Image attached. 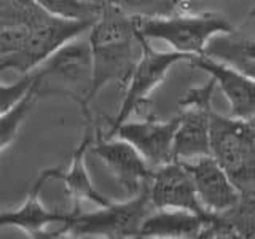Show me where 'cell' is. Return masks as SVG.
Here are the masks:
<instances>
[{
    "label": "cell",
    "instance_id": "cell-1",
    "mask_svg": "<svg viewBox=\"0 0 255 239\" xmlns=\"http://www.w3.org/2000/svg\"><path fill=\"white\" fill-rule=\"evenodd\" d=\"M88 42L93 56L91 101L110 83L125 90L140 56V34L134 16L104 2L88 30Z\"/></svg>",
    "mask_w": 255,
    "mask_h": 239
},
{
    "label": "cell",
    "instance_id": "cell-2",
    "mask_svg": "<svg viewBox=\"0 0 255 239\" xmlns=\"http://www.w3.org/2000/svg\"><path fill=\"white\" fill-rule=\"evenodd\" d=\"M80 35L64 43L34 69L38 99L42 96H66L80 106L83 120H91L93 56L88 40Z\"/></svg>",
    "mask_w": 255,
    "mask_h": 239
},
{
    "label": "cell",
    "instance_id": "cell-3",
    "mask_svg": "<svg viewBox=\"0 0 255 239\" xmlns=\"http://www.w3.org/2000/svg\"><path fill=\"white\" fill-rule=\"evenodd\" d=\"M211 156L239 193L255 191V139L252 121L217 114L209 117Z\"/></svg>",
    "mask_w": 255,
    "mask_h": 239
},
{
    "label": "cell",
    "instance_id": "cell-4",
    "mask_svg": "<svg viewBox=\"0 0 255 239\" xmlns=\"http://www.w3.org/2000/svg\"><path fill=\"white\" fill-rule=\"evenodd\" d=\"M155 207L150 203L148 188L139 195L126 198L123 203L101 206L94 212H72L69 220L53 231L54 238L99 236L106 239L137 238L143 220Z\"/></svg>",
    "mask_w": 255,
    "mask_h": 239
},
{
    "label": "cell",
    "instance_id": "cell-5",
    "mask_svg": "<svg viewBox=\"0 0 255 239\" xmlns=\"http://www.w3.org/2000/svg\"><path fill=\"white\" fill-rule=\"evenodd\" d=\"M135 18L139 34L147 40H163L175 51L190 56L204 53L207 42L217 34L235 30L231 22L220 13L155 16Z\"/></svg>",
    "mask_w": 255,
    "mask_h": 239
},
{
    "label": "cell",
    "instance_id": "cell-6",
    "mask_svg": "<svg viewBox=\"0 0 255 239\" xmlns=\"http://www.w3.org/2000/svg\"><path fill=\"white\" fill-rule=\"evenodd\" d=\"M191 56L179 51H156L147 38L140 35V56L123 90V99L115 118L112 120L109 131L104 137H112L117 127L128 121L132 114L148 110V94L163 82L169 69L180 61H190Z\"/></svg>",
    "mask_w": 255,
    "mask_h": 239
},
{
    "label": "cell",
    "instance_id": "cell-7",
    "mask_svg": "<svg viewBox=\"0 0 255 239\" xmlns=\"http://www.w3.org/2000/svg\"><path fill=\"white\" fill-rule=\"evenodd\" d=\"M94 21L66 19L48 14L45 19L40 21L30 30V35L27 37L21 51L8 61L6 70L13 69L21 72V74L32 72L64 43H67L80 35H85Z\"/></svg>",
    "mask_w": 255,
    "mask_h": 239
},
{
    "label": "cell",
    "instance_id": "cell-8",
    "mask_svg": "<svg viewBox=\"0 0 255 239\" xmlns=\"http://www.w3.org/2000/svg\"><path fill=\"white\" fill-rule=\"evenodd\" d=\"M90 150L107 166L117 183L126 193V198L139 195L150 187L153 167H150L129 142L120 137H104L99 129H96V137Z\"/></svg>",
    "mask_w": 255,
    "mask_h": 239
},
{
    "label": "cell",
    "instance_id": "cell-9",
    "mask_svg": "<svg viewBox=\"0 0 255 239\" xmlns=\"http://www.w3.org/2000/svg\"><path fill=\"white\" fill-rule=\"evenodd\" d=\"M150 203L155 209H183L195 212L207 222L214 212L199 203L193 179L180 161H171L153 169L148 187Z\"/></svg>",
    "mask_w": 255,
    "mask_h": 239
},
{
    "label": "cell",
    "instance_id": "cell-10",
    "mask_svg": "<svg viewBox=\"0 0 255 239\" xmlns=\"http://www.w3.org/2000/svg\"><path fill=\"white\" fill-rule=\"evenodd\" d=\"M61 172L62 167H48V169L40 172L29 191L26 201L14 211L0 212V227L19 228L29 238L34 239L53 238V231L48 230V227L53 225V223L64 225L69 220L70 212H58L45 207L42 199H40V191L48 180H59Z\"/></svg>",
    "mask_w": 255,
    "mask_h": 239
},
{
    "label": "cell",
    "instance_id": "cell-11",
    "mask_svg": "<svg viewBox=\"0 0 255 239\" xmlns=\"http://www.w3.org/2000/svg\"><path fill=\"white\" fill-rule=\"evenodd\" d=\"M179 120L177 115L166 121L151 117L143 118L140 121H125L117 127L112 137H120L129 142L150 167L155 169L174 161L172 145Z\"/></svg>",
    "mask_w": 255,
    "mask_h": 239
},
{
    "label": "cell",
    "instance_id": "cell-12",
    "mask_svg": "<svg viewBox=\"0 0 255 239\" xmlns=\"http://www.w3.org/2000/svg\"><path fill=\"white\" fill-rule=\"evenodd\" d=\"M48 14L34 0H0V74L21 51L34 26Z\"/></svg>",
    "mask_w": 255,
    "mask_h": 239
},
{
    "label": "cell",
    "instance_id": "cell-13",
    "mask_svg": "<svg viewBox=\"0 0 255 239\" xmlns=\"http://www.w3.org/2000/svg\"><path fill=\"white\" fill-rule=\"evenodd\" d=\"M195 69L207 72L215 83L220 86L222 93L227 96L231 107L233 118L254 121L255 120V80L246 77L236 69L227 66L220 61H215L209 56L198 54L191 56L188 61Z\"/></svg>",
    "mask_w": 255,
    "mask_h": 239
},
{
    "label": "cell",
    "instance_id": "cell-14",
    "mask_svg": "<svg viewBox=\"0 0 255 239\" xmlns=\"http://www.w3.org/2000/svg\"><path fill=\"white\" fill-rule=\"evenodd\" d=\"M180 163H183L193 179L198 199L206 211L220 214L235 206L239 191L211 155Z\"/></svg>",
    "mask_w": 255,
    "mask_h": 239
},
{
    "label": "cell",
    "instance_id": "cell-15",
    "mask_svg": "<svg viewBox=\"0 0 255 239\" xmlns=\"http://www.w3.org/2000/svg\"><path fill=\"white\" fill-rule=\"evenodd\" d=\"M96 124L91 120H85V132L83 137L80 140L78 147L75 148V151L72 153V163L69 166L67 171L61 172V180L66 185L70 199H72V212H80L82 211V204L85 201H90L101 206H107L112 201L101 195L98 190L94 188L93 182L90 179V174H88L86 164H85V155L86 151L90 150V145L93 143L94 137H96Z\"/></svg>",
    "mask_w": 255,
    "mask_h": 239
},
{
    "label": "cell",
    "instance_id": "cell-16",
    "mask_svg": "<svg viewBox=\"0 0 255 239\" xmlns=\"http://www.w3.org/2000/svg\"><path fill=\"white\" fill-rule=\"evenodd\" d=\"M212 107H182L174 134L172 153L175 161H193L211 155L209 117Z\"/></svg>",
    "mask_w": 255,
    "mask_h": 239
},
{
    "label": "cell",
    "instance_id": "cell-17",
    "mask_svg": "<svg viewBox=\"0 0 255 239\" xmlns=\"http://www.w3.org/2000/svg\"><path fill=\"white\" fill-rule=\"evenodd\" d=\"M206 220L195 212L183 209H153L143 220L137 238L195 239Z\"/></svg>",
    "mask_w": 255,
    "mask_h": 239
},
{
    "label": "cell",
    "instance_id": "cell-18",
    "mask_svg": "<svg viewBox=\"0 0 255 239\" xmlns=\"http://www.w3.org/2000/svg\"><path fill=\"white\" fill-rule=\"evenodd\" d=\"M203 54L255 80V37L239 35L235 30L217 34L207 42Z\"/></svg>",
    "mask_w": 255,
    "mask_h": 239
},
{
    "label": "cell",
    "instance_id": "cell-19",
    "mask_svg": "<svg viewBox=\"0 0 255 239\" xmlns=\"http://www.w3.org/2000/svg\"><path fill=\"white\" fill-rule=\"evenodd\" d=\"M38 101L37 94V85L34 82L30 90L26 93V96L16 104V106L0 118V153L8 148L14 142V139L18 137L21 126L26 121V118L32 112V109L35 107V104Z\"/></svg>",
    "mask_w": 255,
    "mask_h": 239
},
{
    "label": "cell",
    "instance_id": "cell-20",
    "mask_svg": "<svg viewBox=\"0 0 255 239\" xmlns=\"http://www.w3.org/2000/svg\"><path fill=\"white\" fill-rule=\"evenodd\" d=\"M220 215L238 238H255V191L239 193L238 201Z\"/></svg>",
    "mask_w": 255,
    "mask_h": 239
},
{
    "label": "cell",
    "instance_id": "cell-21",
    "mask_svg": "<svg viewBox=\"0 0 255 239\" xmlns=\"http://www.w3.org/2000/svg\"><path fill=\"white\" fill-rule=\"evenodd\" d=\"M34 2L58 18L66 19H91L94 21L101 13L99 3H91L86 0H34Z\"/></svg>",
    "mask_w": 255,
    "mask_h": 239
},
{
    "label": "cell",
    "instance_id": "cell-22",
    "mask_svg": "<svg viewBox=\"0 0 255 239\" xmlns=\"http://www.w3.org/2000/svg\"><path fill=\"white\" fill-rule=\"evenodd\" d=\"M118 6L120 10L137 18H155V16H169L177 13L174 0H106Z\"/></svg>",
    "mask_w": 255,
    "mask_h": 239
},
{
    "label": "cell",
    "instance_id": "cell-23",
    "mask_svg": "<svg viewBox=\"0 0 255 239\" xmlns=\"http://www.w3.org/2000/svg\"><path fill=\"white\" fill-rule=\"evenodd\" d=\"M34 82H35V74L32 70L27 72V74H22V77L16 80L14 83L10 85L0 83V118L5 114H8L26 96V93L34 85Z\"/></svg>",
    "mask_w": 255,
    "mask_h": 239
},
{
    "label": "cell",
    "instance_id": "cell-24",
    "mask_svg": "<svg viewBox=\"0 0 255 239\" xmlns=\"http://www.w3.org/2000/svg\"><path fill=\"white\" fill-rule=\"evenodd\" d=\"M217 83L215 80L211 77V80L207 82L204 86H198V88H191L187 91V94L180 99V107H212V94Z\"/></svg>",
    "mask_w": 255,
    "mask_h": 239
},
{
    "label": "cell",
    "instance_id": "cell-25",
    "mask_svg": "<svg viewBox=\"0 0 255 239\" xmlns=\"http://www.w3.org/2000/svg\"><path fill=\"white\" fill-rule=\"evenodd\" d=\"M86 2H91V3H99V5H102L106 0H86Z\"/></svg>",
    "mask_w": 255,
    "mask_h": 239
},
{
    "label": "cell",
    "instance_id": "cell-26",
    "mask_svg": "<svg viewBox=\"0 0 255 239\" xmlns=\"http://www.w3.org/2000/svg\"><path fill=\"white\" fill-rule=\"evenodd\" d=\"M174 2H175V5H177V8H180V5L185 2V0H174Z\"/></svg>",
    "mask_w": 255,
    "mask_h": 239
},
{
    "label": "cell",
    "instance_id": "cell-27",
    "mask_svg": "<svg viewBox=\"0 0 255 239\" xmlns=\"http://www.w3.org/2000/svg\"><path fill=\"white\" fill-rule=\"evenodd\" d=\"M252 124H254V139H255V120L252 121Z\"/></svg>",
    "mask_w": 255,
    "mask_h": 239
}]
</instances>
